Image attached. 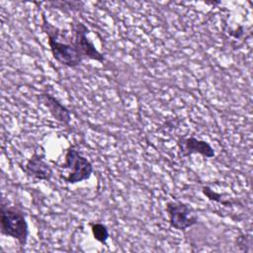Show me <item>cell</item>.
Segmentation results:
<instances>
[{
    "mask_svg": "<svg viewBox=\"0 0 253 253\" xmlns=\"http://www.w3.org/2000/svg\"><path fill=\"white\" fill-rule=\"evenodd\" d=\"M40 102L46 107L54 120L62 125L68 126L71 121V112L58 99L47 92H42L38 96Z\"/></svg>",
    "mask_w": 253,
    "mask_h": 253,
    "instance_id": "obj_8",
    "label": "cell"
},
{
    "mask_svg": "<svg viewBox=\"0 0 253 253\" xmlns=\"http://www.w3.org/2000/svg\"><path fill=\"white\" fill-rule=\"evenodd\" d=\"M165 211L168 215L170 226L179 231H185L199 221V217L193 211L192 208L181 201L167 202Z\"/></svg>",
    "mask_w": 253,
    "mask_h": 253,
    "instance_id": "obj_4",
    "label": "cell"
},
{
    "mask_svg": "<svg viewBox=\"0 0 253 253\" xmlns=\"http://www.w3.org/2000/svg\"><path fill=\"white\" fill-rule=\"evenodd\" d=\"M236 241H237V246H238L239 248L243 247V248L241 249L242 251H246L245 245H247V246H249V247L251 246V239H250L249 236H247V235H245V234H240V235L237 237Z\"/></svg>",
    "mask_w": 253,
    "mask_h": 253,
    "instance_id": "obj_11",
    "label": "cell"
},
{
    "mask_svg": "<svg viewBox=\"0 0 253 253\" xmlns=\"http://www.w3.org/2000/svg\"><path fill=\"white\" fill-rule=\"evenodd\" d=\"M177 145L181 155L184 157H189L196 153L207 158H212L215 156L214 148L210 142L194 136L180 137L177 140Z\"/></svg>",
    "mask_w": 253,
    "mask_h": 253,
    "instance_id": "obj_7",
    "label": "cell"
},
{
    "mask_svg": "<svg viewBox=\"0 0 253 253\" xmlns=\"http://www.w3.org/2000/svg\"><path fill=\"white\" fill-rule=\"evenodd\" d=\"M44 157V154L36 151L22 167L24 173L37 181H49L53 175V170Z\"/></svg>",
    "mask_w": 253,
    "mask_h": 253,
    "instance_id": "obj_6",
    "label": "cell"
},
{
    "mask_svg": "<svg viewBox=\"0 0 253 253\" xmlns=\"http://www.w3.org/2000/svg\"><path fill=\"white\" fill-rule=\"evenodd\" d=\"M71 33L73 40L75 43L77 44L82 56L84 59H91V60H96L100 63L105 62V55L104 53L100 52L95 44L92 42V41L88 38V33L89 29L87 26L80 22H74L71 24Z\"/></svg>",
    "mask_w": 253,
    "mask_h": 253,
    "instance_id": "obj_5",
    "label": "cell"
},
{
    "mask_svg": "<svg viewBox=\"0 0 253 253\" xmlns=\"http://www.w3.org/2000/svg\"><path fill=\"white\" fill-rule=\"evenodd\" d=\"M0 230L1 234L17 240L20 246L27 244L29 237V225L26 214L22 209L16 206L1 204L0 211Z\"/></svg>",
    "mask_w": 253,
    "mask_h": 253,
    "instance_id": "obj_2",
    "label": "cell"
},
{
    "mask_svg": "<svg viewBox=\"0 0 253 253\" xmlns=\"http://www.w3.org/2000/svg\"><path fill=\"white\" fill-rule=\"evenodd\" d=\"M202 193L204 194L205 197H207L209 200L211 201H213V202H216L218 204H221L225 207H229V206H232L233 205V201L227 199V198H224V195L223 194H220V193H216L215 191H213L211 187L209 186H203L202 187Z\"/></svg>",
    "mask_w": 253,
    "mask_h": 253,
    "instance_id": "obj_9",
    "label": "cell"
},
{
    "mask_svg": "<svg viewBox=\"0 0 253 253\" xmlns=\"http://www.w3.org/2000/svg\"><path fill=\"white\" fill-rule=\"evenodd\" d=\"M62 168L69 170L67 176H63L62 179L71 185L88 180L94 171L93 164L81 154L77 145H70L66 149Z\"/></svg>",
    "mask_w": 253,
    "mask_h": 253,
    "instance_id": "obj_3",
    "label": "cell"
},
{
    "mask_svg": "<svg viewBox=\"0 0 253 253\" xmlns=\"http://www.w3.org/2000/svg\"><path fill=\"white\" fill-rule=\"evenodd\" d=\"M90 226L94 239L102 244H106L110 235L107 226L101 222H93Z\"/></svg>",
    "mask_w": 253,
    "mask_h": 253,
    "instance_id": "obj_10",
    "label": "cell"
},
{
    "mask_svg": "<svg viewBox=\"0 0 253 253\" xmlns=\"http://www.w3.org/2000/svg\"><path fill=\"white\" fill-rule=\"evenodd\" d=\"M42 29L47 37V43L53 59L69 68L79 66L85 59L75 43L72 35L68 38V41H65V37L60 34L61 31L51 25L44 14L42 15Z\"/></svg>",
    "mask_w": 253,
    "mask_h": 253,
    "instance_id": "obj_1",
    "label": "cell"
}]
</instances>
